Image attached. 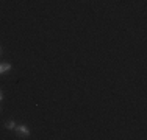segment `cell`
<instances>
[{
    "mask_svg": "<svg viewBox=\"0 0 147 140\" xmlns=\"http://www.w3.org/2000/svg\"><path fill=\"white\" fill-rule=\"evenodd\" d=\"M16 131L19 134V137H28L30 135V131L25 125H20V126H16Z\"/></svg>",
    "mask_w": 147,
    "mask_h": 140,
    "instance_id": "1",
    "label": "cell"
},
{
    "mask_svg": "<svg viewBox=\"0 0 147 140\" xmlns=\"http://www.w3.org/2000/svg\"><path fill=\"white\" fill-rule=\"evenodd\" d=\"M0 100H2V92H0Z\"/></svg>",
    "mask_w": 147,
    "mask_h": 140,
    "instance_id": "4",
    "label": "cell"
},
{
    "mask_svg": "<svg viewBox=\"0 0 147 140\" xmlns=\"http://www.w3.org/2000/svg\"><path fill=\"white\" fill-rule=\"evenodd\" d=\"M9 69H11V65H9V64H0V75L5 73V72H8Z\"/></svg>",
    "mask_w": 147,
    "mask_h": 140,
    "instance_id": "2",
    "label": "cell"
},
{
    "mask_svg": "<svg viewBox=\"0 0 147 140\" xmlns=\"http://www.w3.org/2000/svg\"><path fill=\"white\" fill-rule=\"evenodd\" d=\"M0 55H2V50H0Z\"/></svg>",
    "mask_w": 147,
    "mask_h": 140,
    "instance_id": "5",
    "label": "cell"
},
{
    "mask_svg": "<svg viewBox=\"0 0 147 140\" xmlns=\"http://www.w3.org/2000/svg\"><path fill=\"white\" fill-rule=\"evenodd\" d=\"M5 128L6 129H16V123L9 120V121H6V123H5Z\"/></svg>",
    "mask_w": 147,
    "mask_h": 140,
    "instance_id": "3",
    "label": "cell"
}]
</instances>
